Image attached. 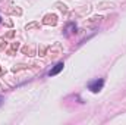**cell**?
<instances>
[{
  "instance_id": "cell-1",
  "label": "cell",
  "mask_w": 126,
  "mask_h": 125,
  "mask_svg": "<svg viewBox=\"0 0 126 125\" xmlns=\"http://www.w3.org/2000/svg\"><path fill=\"white\" fill-rule=\"evenodd\" d=\"M103 85H104V81H103V80H95V81H93V83L88 84V88H90L93 93H97V91H100V90L103 88Z\"/></svg>"
},
{
  "instance_id": "cell-2",
  "label": "cell",
  "mask_w": 126,
  "mask_h": 125,
  "mask_svg": "<svg viewBox=\"0 0 126 125\" xmlns=\"http://www.w3.org/2000/svg\"><path fill=\"white\" fill-rule=\"evenodd\" d=\"M63 66H64L63 63H57V65H56V66H54L51 71H48V75H50V77H53V75H57V74H59V72L63 69Z\"/></svg>"
},
{
  "instance_id": "cell-3",
  "label": "cell",
  "mask_w": 126,
  "mask_h": 125,
  "mask_svg": "<svg viewBox=\"0 0 126 125\" xmlns=\"http://www.w3.org/2000/svg\"><path fill=\"white\" fill-rule=\"evenodd\" d=\"M1 103H3V99H1V97H0V106H1Z\"/></svg>"
}]
</instances>
